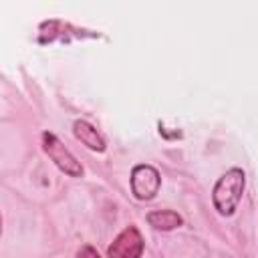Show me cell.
Returning <instances> with one entry per match:
<instances>
[{
	"label": "cell",
	"mask_w": 258,
	"mask_h": 258,
	"mask_svg": "<svg viewBox=\"0 0 258 258\" xmlns=\"http://www.w3.org/2000/svg\"><path fill=\"white\" fill-rule=\"evenodd\" d=\"M246 183V173L240 167L228 169L212 189V202L220 216H232L242 200Z\"/></svg>",
	"instance_id": "6da1fadb"
},
{
	"label": "cell",
	"mask_w": 258,
	"mask_h": 258,
	"mask_svg": "<svg viewBox=\"0 0 258 258\" xmlns=\"http://www.w3.org/2000/svg\"><path fill=\"white\" fill-rule=\"evenodd\" d=\"M42 149L62 173H67L71 177H81L83 175V165L77 161V157L62 145V141L54 133H50V131L42 133Z\"/></svg>",
	"instance_id": "7a4b0ae2"
},
{
	"label": "cell",
	"mask_w": 258,
	"mask_h": 258,
	"mask_svg": "<svg viewBox=\"0 0 258 258\" xmlns=\"http://www.w3.org/2000/svg\"><path fill=\"white\" fill-rule=\"evenodd\" d=\"M159 185H161V177H159V171L153 167V165H147V163H139L133 167L131 171V191L137 200H153L159 191Z\"/></svg>",
	"instance_id": "3957f363"
},
{
	"label": "cell",
	"mask_w": 258,
	"mask_h": 258,
	"mask_svg": "<svg viewBox=\"0 0 258 258\" xmlns=\"http://www.w3.org/2000/svg\"><path fill=\"white\" fill-rule=\"evenodd\" d=\"M143 254V236L135 226L123 228L113 244L107 248V258H141Z\"/></svg>",
	"instance_id": "277c9868"
},
{
	"label": "cell",
	"mask_w": 258,
	"mask_h": 258,
	"mask_svg": "<svg viewBox=\"0 0 258 258\" xmlns=\"http://www.w3.org/2000/svg\"><path fill=\"white\" fill-rule=\"evenodd\" d=\"M73 133H75V137L85 145V147H89L91 151H97V153H101V151H105V139L99 135V131L91 125V123H87L85 119H77L75 123H73Z\"/></svg>",
	"instance_id": "5b68a950"
},
{
	"label": "cell",
	"mask_w": 258,
	"mask_h": 258,
	"mask_svg": "<svg viewBox=\"0 0 258 258\" xmlns=\"http://www.w3.org/2000/svg\"><path fill=\"white\" fill-rule=\"evenodd\" d=\"M147 222L149 226H153L155 230H163V232H169V230H175L183 224V218L173 212V210H153L147 214Z\"/></svg>",
	"instance_id": "8992f818"
},
{
	"label": "cell",
	"mask_w": 258,
	"mask_h": 258,
	"mask_svg": "<svg viewBox=\"0 0 258 258\" xmlns=\"http://www.w3.org/2000/svg\"><path fill=\"white\" fill-rule=\"evenodd\" d=\"M77 258H101L99 256V252L93 248V246H89V244H85L81 250H79V254H77Z\"/></svg>",
	"instance_id": "52a82bcc"
}]
</instances>
